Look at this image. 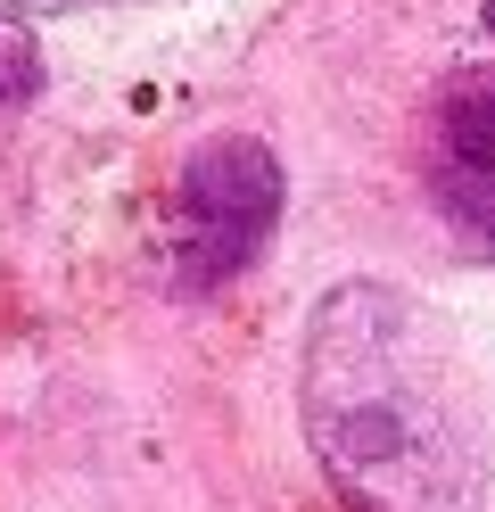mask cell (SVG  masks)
I'll return each instance as SVG.
<instances>
[{"label":"cell","instance_id":"4","mask_svg":"<svg viewBox=\"0 0 495 512\" xmlns=\"http://www.w3.org/2000/svg\"><path fill=\"white\" fill-rule=\"evenodd\" d=\"M42 100V42L25 17H0V116Z\"/></svg>","mask_w":495,"mask_h":512},{"label":"cell","instance_id":"3","mask_svg":"<svg viewBox=\"0 0 495 512\" xmlns=\"http://www.w3.org/2000/svg\"><path fill=\"white\" fill-rule=\"evenodd\" d=\"M413 166L438 223L495 265V67H454L421 100Z\"/></svg>","mask_w":495,"mask_h":512},{"label":"cell","instance_id":"5","mask_svg":"<svg viewBox=\"0 0 495 512\" xmlns=\"http://www.w3.org/2000/svg\"><path fill=\"white\" fill-rule=\"evenodd\" d=\"M479 17H487V34H495V0H479Z\"/></svg>","mask_w":495,"mask_h":512},{"label":"cell","instance_id":"2","mask_svg":"<svg viewBox=\"0 0 495 512\" xmlns=\"http://www.w3.org/2000/svg\"><path fill=\"white\" fill-rule=\"evenodd\" d=\"M281 207H289V174H281L273 141H256V133L198 141L174 174V199H165V281L190 298L231 290L248 265H264Z\"/></svg>","mask_w":495,"mask_h":512},{"label":"cell","instance_id":"1","mask_svg":"<svg viewBox=\"0 0 495 512\" xmlns=\"http://www.w3.org/2000/svg\"><path fill=\"white\" fill-rule=\"evenodd\" d=\"M297 430L347 512H479L487 405L454 323L405 281H330L297 339Z\"/></svg>","mask_w":495,"mask_h":512}]
</instances>
